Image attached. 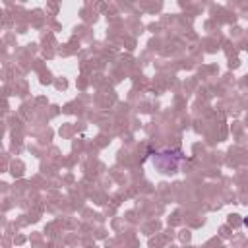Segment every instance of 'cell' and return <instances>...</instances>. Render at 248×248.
Wrapping results in <instances>:
<instances>
[{
  "label": "cell",
  "mask_w": 248,
  "mask_h": 248,
  "mask_svg": "<svg viewBox=\"0 0 248 248\" xmlns=\"http://www.w3.org/2000/svg\"><path fill=\"white\" fill-rule=\"evenodd\" d=\"M242 223H244V227L248 229V217H244V221H242Z\"/></svg>",
  "instance_id": "6da1fadb"
}]
</instances>
